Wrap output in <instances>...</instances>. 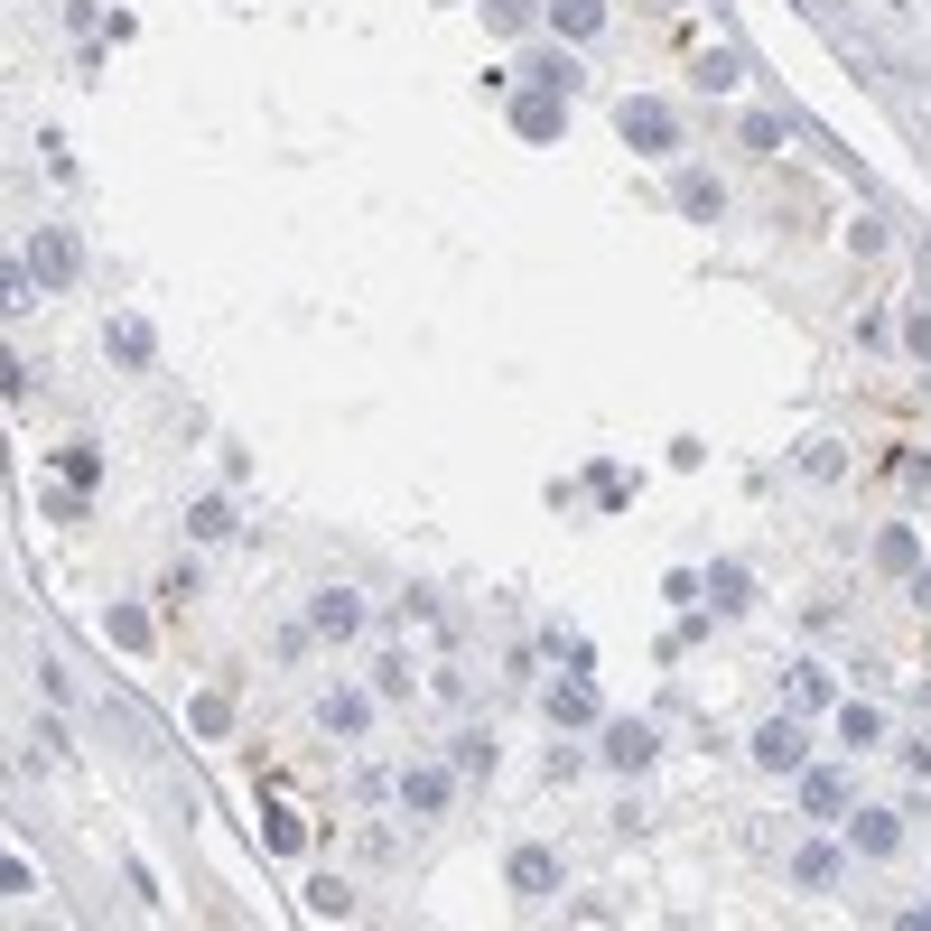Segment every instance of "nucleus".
I'll list each match as a JSON object with an SVG mask.
<instances>
[{"instance_id": "nucleus-4", "label": "nucleus", "mask_w": 931, "mask_h": 931, "mask_svg": "<svg viewBox=\"0 0 931 931\" xmlns=\"http://www.w3.org/2000/svg\"><path fill=\"white\" fill-rule=\"evenodd\" d=\"M606 764L643 773V764H653V727H606Z\"/></svg>"}, {"instance_id": "nucleus-11", "label": "nucleus", "mask_w": 931, "mask_h": 931, "mask_svg": "<svg viewBox=\"0 0 931 931\" xmlns=\"http://www.w3.org/2000/svg\"><path fill=\"white\" fill-rule=\"evenodd\" d=\"M839 736H847V745H875V736H885V717H875V708H857V698H847V717H839Z\"/></svg>"}, {"instance_id": "nucleus-7", "label": "nucleus", "mask_w": 931, "mask_h": 931, "mask_svg": "<svg viewBox=\"0 0 931 931\" xmlns=\"http://www.w3.org/2000/svg\"><path fill=\"white\" fill-rule=\"evenodd\" d=\"M317 625H326V634H354V625H364V606H354L345 587H326V597H317Z\"/></svg>"}, {"instance_id": "nucleus-10", "label": "nucleus", "mask_w": 931, "mask_h": 931, "mask_svg": "<svg viewBox=\"0 0 931 931\" xmlns=\"http://www.w3.org/2000/svg\"><path fill=\"white\" fill-rule=\"evenodd\" d=\"M680 205H689L698 224H717V205H727V196H717V177H680Z\"/></svg>"}, {"instance_id": "nucleus-8", "label": "nucleus", "mask_w": 931, "mask_h": 931, "mask_svg": "<svg viewBox=\"0 0 931 931\" xmlns=\"http://www.w3.org/2000/svg\"><path fill=\"white\" fill-rule=\"evenodd\" d=\"M401 801L410 811H438V801H448V773H401Z\"/></svg>"}, {"instance_id": "nucleus-3", "label": "nucleus", "mask_w": 931, "mask_h": 931, "mask_svg": "<svg viewBox=\"0 0 931 931\" xmlns=\"http://www.w3.org/2000/svg\"><path fill=\"white\" fill-rule=\"evenodd\" d=\"M559 885V857L550 847H522V857H512V894H550Z\"/></svg>"}, {"instance_id": "nucleus-6", "label": "nucleus", "mask_w": 931, "mask_h": 931, "mask_svg": "<svg viewBox=\"0 0 931 931\" xmlns=\"http://www.w3.org/2000/svg\"><path fill=\"white\" fill-rule=\"evenodd\" d=\"M102 345H112L121 364H149V354H159V345H149V326H140V317H121V326H102Z\"/></svg>"}, {"instance_id": "nucleus-5", "label": "nucleus", "mask_w": 931, "mask_h": 931, "mask_svg": "<svg viewBox=\"0 0 931 931\" xmlns=\"http://www.w3.org/2000/svg\"><path fill=\"white\" fill-rule=\"evenodd\" d=\"M755 755H764L773 773H792V764H801V727H792V717H773V727L755 736Z\"/></svg>"}, {"instance_id": "nucleus-2", "label": "nucleus", "mask_w": 931, "mask_h": 931, "mask_svg": "<svg viewBox=\"0 0 931 931\" xmlns=\"http://www.w3.org/2000/svg\"><path fill=\"white\" fill-rule=\"evenodd\" d=\"M29 271L47 280V290H66V280H75V243H66L57 224H38V243H29Z\"/></svg>"}, {"instance_id": "nucleus-13", "label": "nucleus", "mask_w": 931, "mask_h": 931, "mask_svg": "<svg viewBox=\"0 0 931 931\" xmlns=\"http://www.w3.org/2000/svg\"><path fill=\"white\" fill-rule=\"evenodd\" d=\"M792 875H801V885H830V875H839V857H830V847H801V857H792Z\"/></svg>"}, {"instance_id": "nucleus-12", "label": "nucleus", "mask_w": 931, "mask_h": 931, "mask_svg": "<svg viewBox=\"0 0 931 931\" xmlns=\"http://www.w3.org/2000/svg\"><path fill=\"white\" fill-rule=\"evenodd\" d=\"M801 801H811V811H820V820H830V811H839V801H847V783H839V773H811V783H801Z\"/></svg>"}, {"instance_id": "nucleus-14", "label": "nucleus", "mask_w": 931, "mask_h": 931, "mask_svg": "<svg viewBox=\"0 0 931 931\" xmlns=\"http://www.w3.org/2000/svg\"><path fill=\"white\" fill-rule=\"evenodd\" d=\"M550 717H597V698H587V680H568V689H550Z\"/></svg>"}, {"instance_id": "nucleus-16", "label": "nucleus", "mask_w": 931, "mask_h": 931, "mask_svg": "<svg viewBox=\"0 0 931 931\" xmlns=\"http://www.w3.org/2000/svg\"><path fill=\"white\" fill-rule=\"evenodd\" d=\"M187 522H196V540H224V531H233V512H224V503H196Z\"/></svg>"}, {"instance_id": "nucleus-1", "label": "nucleus", "mask_w": 931, "mask_h": 931, "mask_svg": "<svg viewBox=\"0 0 931 931\" xmlns=\"http://www.w3.org/2000/svg\"><path fill=\"white\" fill-rule=\"evenodd\" d=\"M625 140H643V149H670V140H680L670 102H653V94H643V102H625Z\"/></svg>"}, {"instance_id": "nucleus-9", "label": "nucleus", "mask_w": 931, "mask_h": 931, "mask_svg": "<svg viewBox=\"0 0 931 931\" xmlns=\"http://www.w3.org/2000/svg\"><path fill=\"white\" fill-rule=\"evenodd\" d=\"M512 121H522L531 140H550V131H559V94H531V102H522V112H512Z\"/></svg>"}, {"instance_id": "nucleus-15", "label": "nucleus", "mask_w": 931, "mask_h": 931, "mask_svg": "<svg viewBox=\"0 0 931 931\" xmlns=\"http://www.w3.org/2000/svg\"><path fill=\"white\" fill-rule=\"evenodd\" d=\"M894 839H903V830H894V820H885V811H866V820H857V847H875V857H885V847H894Z\"/></svg>"}]
</instances>
